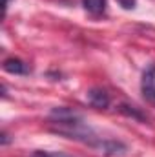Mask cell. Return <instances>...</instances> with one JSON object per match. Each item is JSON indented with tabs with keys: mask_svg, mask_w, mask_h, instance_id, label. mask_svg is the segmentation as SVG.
<instances>
[{
	"mask_svg": "<svg viewBox=\"0 0 155 157\" xmlns=\"http://www.w3.org/2000/svg\"><path fill=\"white\" fill-rule=\"evenodd\" d=\"M49 126L55 133L64 135L68 139H73L78 143H84L95 150H100L104 139L88 124L84 122L80 113H77L71 108L60 106V108H53L49 113Z\"/></svg>",
	"mask_w": 155,
	"mask_h": 157,
	"instance_id": "1",
	"label": "cell"
},
{
	"mask_svg": "<svg viewBox=\"0 0 155 157\" xmlns=\"http://www.w3.org/2000/svg\"><path fill=\"white\" fill-rule=\"evenodd\" d=\"M141 91L144 101L155 106V64H150L144 70L142 80H141Z\"/></svg>",
	"mask_w": 155,
	"mask_h": 157,
	"instance_id": "2",
	"label": "cell"
},
{
	"mask_svg": "<svg viewBox=\"0 0 155 157\" xmlns=\"http://www.w3.org/2000/svg\"><path fill=\"white\" fill-rule=\"evenodd\" d=\"M86 99H88L89 106H93V108H97V110H106V108L110 106V102H112L110 93H108L106 90H102V88H91V90L86 93Z\"/></svg>",
	"mask_w": 155,
	"mask_h": 157,
	"instance_id": "3",
	"label": "cell"
},
{
	"mask_svg": "<svg viewBox=\"0 0 155 157\" xmlns=\"http://www.w3.org/2000/svg\"><path fill=\"white\" fill-rule=\"evenodd\" d=\"M2 68H4V71L13 73V75H28V73H31V66L28 62H24L22 59H17V57L6 59Z\"/></svg>",
	"mask_w": 155,
	"mask_h": 157,
	"instance_id": "4",
	"label": "cell"
},
{
	"mask_svg": "<svg viewBox=\"0 0 155 157\" xmlns=\"http://www.w3.org/2000/svg\"><path fill=\"white\" fill-rule=\"evenodd\" d=\"M82 7L91 15H102L106 11V0H82Z\"/></svg>",
	"mask_w": 155,
	"mask_h": 157,
	"instance_id": "5",
	"label": "cell"
},
{
	"mask_svg": "<svg viewBox=\"0 0 155 157\" xmlns=\"http://www.w3.org/2000/svg\"><path fill=\"white\" fill-rule=\"evenodd\" d=\"M119 112H120V113H124V115H128V117L137 119V121H146V115H144V113H141V110H139V108L130 106V104H120V106H119Z\"/></svg>",
	"mask_w": 155,
	"mask_h": 157,
	"instance_id": "6",
	"label": "cell"
},
{
	"mask_svg": "<svg viewBox=\"0 0 155 157\" xmlns=\"http://www.w3.org/2000/svg\"><path fill=\"white\" fill-rule=\"evenodd\" d=\"M29 157H73V155L64 154V152H47V150H37V152H33Z\"/></svg>",
	"mask_w": 155,
	"mask_h": 157,
	"instance_id": "7",
	"label": "cell"
},
{
	"mask_svg": "<svg viewBox=\"0 0 155 157\" xmlns=\"http://www.w3.org/2000/svg\"><path fill=\"white\" fill-rule=\"evenodd\" d=\"M117 2H119V6H122L124 9H133L135 4H137L135 0H117Z\"/></svg>",
	"mask_w": 155,
	"mask_h": 157,
	"instance_id": "8",
	"label": "cell"
},
{
	"mask_svg": "<svg viewBox=\"0 0 155 157\" xmlns=\"http://www.w3.org/2000/svg\"><path fill=\"white\" fill-rule=\"evenodd\" d=\"M9 141H11V139H9V135H7L6 132H2V135H0V144H2V146H6V144H9Z\"/></svg>",
	"mask_w": 155,
	"mask_h": 157,
	"instance_id": "9",
	"label": "cell"
},
{
	"mask_svg": "<svg viewBox=\"0 0 155 157\" xmlns=\"http://www.w3.org/2000/svg\"><path fill=\"white\" fill-rule=\"evenodd\" d=\"M9 2H11V0H4V13L7 11V6H9Z\"/></svg>",
	"mask_w": 155,
	"mask_h": 157,
	"instance_id": "10",
	"label": "cell"
}]
</instances>
